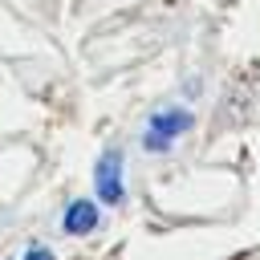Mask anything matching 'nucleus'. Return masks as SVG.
Returning <instances> with one entry per match:
<instances>
[{"instance_id": "f257e3e1", "label": "nucleus", "mask_w": 260, "mask_h": 260, "mask_svg": "<svg viewBox=\"0 0 260 260\" xmlns=\"http://www.w3.org/2000/svg\"><path fill=\"white\" fill-rule=\"evenodd\" d=\"M183 130H191V114L171 106V110H162V114L150 118V126H146V134H142V146H146L150 154H158V150H167Z\"/></svg>"}, {"instance_id": "f03ea898", "label": "nucleus", "mask_w": 260, "mask_h": 260, "mask_svg": "<svg viewBox=\"0 0 260 260\" xmlns=\"http://www.w3.org/2000/svg\"><path fill=\"white\" fill-rule=\"evenodd\" d=\"M93 183H98L102 203H122V154H118V150H106V154L98 158Z\"/></svg>"}, {"instance_id": "7ed1b4c3", "label": "nucleus", "mask_w": 260, "mask_h": 260, "mask_svg": "<svg viewBox=\"0 0 260 260\" xmlns=\"http://www.w3.org/2000/svg\"><path fill=\"white\" fill-rule=\"evenodd\" d=\"M61 228H65L69 236H85V232H93V228H98V207H93L89 199H73V203L65 207Z\"/></svg>"}, {"instance_id": "20e7f679", "label": "nucleus", "mask_w": 260, "mask_h": 260, "mask_svg": "<svg viewBox=\"0 0 260 260\" xmlns=\"http://www.w3.org/2000/svg\"><path fill=\"white\" fill-rule=\"evenodd\" d=\"M20 260H57V256H53V252H49V248H45V244H28V248H24V256H20Z\"/></svg>"}]
</instances>
